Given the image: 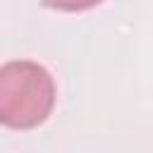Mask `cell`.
Instances as JSON below:
<instances>
[{
	"label": "cell",
	"mask_w": 153,
	"mask_h": 153,
	"mask_svg": "<svg viewBox=\"0 0 153 153\" xmlns=\"http://www.w3.org/2000/svg\"><path fill=\"white\" fill-rule=\"evenodd\" d=\"M55 105V81L33 60H10L0 69V122L10 129H33Z\"/></svg>",
	"instance_id": "1"
},
{
	"label": "cell",
	"mask_w": 153,
	"mask_h": 153,
	"mask_svg": "<svg viewBox=\"0 0 153 153\" xmlns=\"http://www.w3.org/2000/svg\"><path fill=\"white\" fill-rule=\"evenodd\" d=\"M98 2H103V0H43L45 7L60 10V12H84V10L96 7Z\"/></svg>",
	"instance_id": "2"
}]
</instances>
